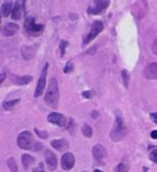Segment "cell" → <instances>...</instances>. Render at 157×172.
Returning <instances> with one entry per match:
<instances>
[{
  "mask_svg": "<svg viewBox=\"0 0 157 172\" xmlns=\"http://www.w3.org/2000/svg\"><path fill=\"white\" fill-rule=\"evenodd\" d=\"M59 100V88L58 83L54 77L50 79L49 86L45 94V102L51 108H56Z\"/></svg>",
  "mask_w": 157,
  "mask_h": 172,
  "instance_id": "6da1fadb",
  "label": "cell"
},
{
  "mask_svg": "<svg viewBox=\"0 0 157 172\" xmlns=\"http://www.w3.org/2000/svg\"><path fill=\"white\" fill-rule=\"evenodd\" d=\"M128 134V129L123 122V119L121 116H117L115 120V126L110 132V140L112 142H119L123 140L125 135Z\"/></svg>",
  "mask_w": 157,
  "mask_h": 172,
  "instance_id": "7a4b0ae2",
  "label": "cell"
},
{
  "mask_svg": "<svg viewBox=\"0 0 157 172\" xmlns=\"http://www.w3.org/2000/svg\"><path fill=\"white\" fill-rule=\"evenodd\" d=\"M17 146L23 150H32L35 146V140L32 133L30 131L19 133L17 137Z\"/></svg>",
  "mask_w": 157,
  "mask_h": 172,
  "instance_id": "3957f363",
  "label": "cell"
},
{
  "mask_svg": "<svg viewBox=\"0 0 157 172\" xmlns=\"http://www.w3.org/2000/svg\"><path fill=\"white\" fill-rule=\"evenodd\" d=\"M103 29H104V26H103V24H102L101 21H95V22L92 24V27H91V29H90V32L87 34V36L84 39L85 45L90 43V42L92 41V40L99 34V33L102 32Z\"/></svg>",
  "mask_w": 157,
  "mask_h": 172,
  "instance_id": "277c9868",
  "label": "cell"
},
{
  "mask_svg": "<svg viewBox=\"0 0 157 172\" xmlns=\"http://www.w3.org/2000/svg\"><path fill=\"white\" fill-rule=\"evenodd\" d=\"M25 28H26L27 32H28L29 34H33V35L40 34V33H42L44 30L43 25L36 24V22H35V20L33 18L27 19V21L25 22Z\"/></svg>",
  "mask_w": 157,
  "mask_h": 172,
  "instance_id": "5b68a950",
  "label": "cell"
},
{
  "mask_svg": "<svg viewBox=\"0 0 157 172\" xmlns=\"http://www.w3.org/2000/svg\"><path fill=\"white\" fill-rule=\"evenodd\" d=\"M47 70H48V64H45L44 68L42 69L41 75L39 78L38 84H37L36 90H35V97H38L43 93V90L46 85V76H47Z\"/></svg>",
  "mask_w": 157,
  "mask_h": 172,
  "instance_id": "8992f818",
  "label": "cell"
},
{
  "mask_svg": "<svg viewBox=\"0 0 157 172\" xmlns=\"http://www.w3.org/2000/svg\"><path fill=\"white\" fill-rule=\"evenodd\" d=\"M47 120H48V122L57 125V126H60V127H64L65 124H67V119H65V117L59 113L49 114L47 117Z\"/></svg>",
  "mask_w": 157,
  "mask_h": 172,
  "instance_id": "52a82bcc",
  "label": "cell"
},
{
  "mask_svg": "<svg viewBox=\"0 0 157 172\" xmlns=\"http://www.w3.org/2000/svg\"><path fill=\"white\" fill-rule=\"evenodd\" d=\"M94 4L91 5L88 8V12L91 15H98L109 5V1H94Z\"/></svg>",
  "mask_w": 157,
  "mask_h": 172,
  "instance_id": "ba28073f",
  "label": "cell"
},
{
  "mask_svg": "<svg viewBox=\"0 0 157 172\" xmlns=\"http://www.w3.org/2000/svg\"><path fill=\"white\" fill-rule=\"evenodd\" d=\"M75 165V157L71 153H65L61 157V167L63 170H71Z\"/></svg>",
  "mask_w": 157,
  "mask_h": 172,
  "instance_id": "9c48e42d",
  "label": "cell"
},
{
  "mask_svg": "<svg viewBox=\"0 0 157 172\" xmlns=\"http://www.w3.org/2000/svg\"><path fill=\"white\" fill-rule=\"evenodd\" d=\"M144 77L148 80L157 79V63H151L147 65L144 70Z\"/></svg>",
  "mask_w": 157,
  "mask_h": 172,
  "instance_id": "30bf717a",
  "label": "cell"
},
{
  "mask_svg": "<svg viewBox=\"0 0 157 172\" xmlns=\"http://www.w3.org/2000/svg\"><path fill=\"white\" fill-rule=\"evenodd\" d=\"M37 49H38V44H35V45H31V46H23L22 47V55L25 59L27 61H30L33 57H35L37 52Z\"/></svg>",
  "mask_w": 157,
  "mask_h": 172,
  "instance_id": "8fae6325",
  "label": "cell"
},
{
  "mask_svg": "<svg viewBox=\"0 0 157 172\" xmlns=\"http://www.w3.org/2000/svg\"><path fill=\"white\" fill-rule=\"evenodd\" d=\"M10 80L13 84L16 85H26L29 84L33 80V77L30 75H25V76H17V75H11Z\"/></svg>",
  "mask_w": 157,
  "mask_h": 172,
  "instance_id": "7c38bea8",
  "label": "cell"
},
{
  "mask_svg": "<svg viewBox=\"0 0 157 172\" xmlns=\"http://www.w3.org/2000/svg\"><path fill=\"white\" fill-rule=\"evenodd\" d=\"M92 154H93V157H94L95 160H97V161H101V160H103L104 157H105L106 151L103 146H101V144H96V146H93Z\"/></svg>",
  "mask_w": 157,
  "mask_h": 172,
  "instance_id": "4fadbf2b",
  "label": "cell"
},
{
  "mask_svg": "<svg viewBox=\"0 0 157 172\" xmlns=\"http://www.w3.org/2000/svg\"><path fill=\"white\" fill-rule=\"evenodd\" d=\"M17 30H19V26L16 24H14V23H7V24H5L3 26L1 32H2V35L9 37V36L14 35L15 33L17 32Z\"/></svg>",
  "mask_w": 157,
  "mask_h": 172,
  "instance_id": "5bb4252c",
  "label": "cell"
},
{
  "mask_svg": "<svg viewBox=\"0 0 157 172\" xmlns=\"http://www.w3.org/2000/svg\"><path fill=\"white\" fill-rule=\"evenodd\" d=\"M45 160H46V164H47L48 168L50 170H54L57 167V158L56 156L50 151H47L45 153Z\"/></svg>",
  "mask_w": 157,
  "mask_h": 172,
  "instance_id": "9a60e30c",
  "label": "cell"
},
{
  "mask_svg": "<svg viewBox=\"0 0 157 172\" xmlns=\"http://www.w3.org/2000/svg\"><path fill=\"white\" fill-rule=\"evenodd\" d=\"M51 146L59 152H65L69 148V144L65 140H54L51 142Z\"/></svg>",
  "mask_w": 157,
  "mask_h": 172,
  "instance_id": "2e32d148",
  "label": "cell"
},
{
  "mask_svg": "<svg viewBox=\"0 0 157 172\" xmlns=\"http://www.w3.org/2000/svg\"><path fill=\"white\" fill-rule=\"evenodd\" d=\"M21 1H17L14 4V7L12 9V12H11V18L14 21H19L22 17V4H21Z\"/></svg>",
  "mask_w": 157,
  "mask_h": 172,
  "instance_id": "e0dca14e",
  "label": "cell"
},
{
  "mask_svg": "<svg viewBox=\"0 0 157 172\" xmlns=\"http://www.w3.org/2000/svg\"><path fill=\"white\" fill-rule=\"evenodd\" d=\"M11 9H12V2L11 1H5V2H3V4L1 5V15H2V17H8V15L10 12H12L11 11Z\"/></svg>",
  "mask_w": 157,
  "mask_h": 172,
  "instance_id": "ac0fdd59",
  "label": "cell"
},
{
  "mask_svg": "<svg viewBox=\"0 0 157 172\" xmlns=\"http://www.w3.org/2000/svg\"><path fill=\"white\" fill-rule=\"evenodd\" d=\"M34 161H35V159L32 156H30V155L25 154L22 156V163H23V165L25 166V168H29L34 163Z\"/></svg>",
  "mask_w": 157,
  "mask_h": 172,
  "instance_id": "d6986e66",
  "label": "cell"
},
{
  "mask_svg": "<svg viewBox=\"0 0 157 172\" xmlns=\"http://www.w3.org/2000/svg\"><path fill=\"white\" fill-rule=\"evenodd\" d=\"M82 132H83V134H84L86 137H88V138L92 137V135H93L92 128H91V126H90V125H88V124L83 125V126H82Z\"/></svg>",
  "mask_w": 157,
  "mask_h": 172,
  "instance_id": "ffe728a7",
  "label": "cell"
},
{
  "mask_svg": "<svg viewBox=\"0 0 157 172\" xmlns=\"http://www.w3.org/2000/svg\"><path fill=\"white\" fill-rule=\"evenodd\" d=\"M7 166H8V168L10 169L11 172H19L16 162H15V160L13 159V158H9V159L7 160Z\"/></svg>",
  "mask_w": 157,
  "mask_h": 172,
  "instance_id": "44dd1931",
  "label": "cell"
},
{
  "mask_svg": "<svg viewBox=\"0 0 157 172\" xmlns=\"http://www.w3.org/2000/svg\"><path fill=\"white\" fill-rule=\"evenodd\" d=\"M19 102V99H12V100H8V102H4L2 104V107L4 110H8L10 108L14 107L15 105H17Z\"/></svg>",
  "mask_w": 157,
  "mask_h": 172,
  "instance_id": "7402d4cb",
  "label": "cell"
},
{
  "mask_svg": "<svg viewBox=\"0 0 157 172\" xmlns=\"http://www.w3.org/2000/svg\"><path fill=\"white\" fill-rule=\"evenodd\" d=\"M121 77H123V83H125V87H129V83H130V73H129V71L128 70H123L121 71Z\"/></svg>",
  "mask_w": 157,
  "mask_h": 172,
  "instance_id": "603a6c76",
  "label": "cell"
},
{
  "mask_svg": "<svg viewBox=\"0 0 157 172\" xmlns=\"http://www.w3.org/2000/svg\"><path fill=\"white\" fill-rule=\"evenodd\" d=\"M129 167H128L127 164L125 163H121L114 168V172H128Z\"/></svg>",
  "mask_w": 157,
  "mask_h": 172,
  "instance_id": "cb8c5ba5",
  "label": "cell"
},
{
  "mask_svg": "<svg viewBox=\"0 0 157 172\" xmlns=\"http://www.w3.org/2000/svg\"><path fill=\"white\" fill-rule=\"evenodd\" d=\"M67 44H69V42L65 41V40H61L60 43H59V48H60V52H61V57H63L64 55V52H65V48L67 47Z\"/></svg>",
  "mask_w": 157,
  "mask_h": 172,
  "instance_id": "d4e9b609",
  "label": "cell"
},
{
  "mask_svg": "<svg viewBox=\"0 0 157 172\" xmlns=\"http://www.w3.org/2000/svg\"><path fill=\"white\" fill-rule=\"evenodd\" d=\"M150 160L154 163H157V148H155L152 152L150 153V156H149Z\"/></svg>",
  "mask_w": 157,
  "mask_h": 172,
  "instance_id": "484cf974",
  "label": "cell"
},
{
  "mask_svg": "<svg viewBox=\"0 0 157 172\" xmlns=\"http://www.w3.org/2000/svg\"><path fill=\"white\" fill-rule=\"evenodd\" d=\"M73 70V63H71V61H69L67 63V65H65L64 69H63V72H64V73H69V72H71Z\"/></svg>",
  "mask_w": 157,
  "mask_h": 172,
  "instance_id": "4316f807",
  "label": "cell"
},
{
  "mask_svg": "<svg viewBox=\"0 0 157 172\" xmlns=\"http://www.w3.org/2000/svg\"><path fill=\"white\" fill-rule=\"evenodd\" d=\"M35 132L38 134V136L39 137H41V138H47V135H48V133L46 132V131H40L38 128H35Z\"/></svg>",
  "mask_w": 157,
  "mask_h": 172,
  "instance_id": "83f0119b",
  "label": "cell"
},
{
  "mask_svg": "<svg viewBox=\"0 0 157 172\" xmlns=\"http://www.w3.org/2000/svg\"><path fill=\"white\" fill-rule=\"evenodd\" d=\"M34 172H44V165H43V163H39L36 169H34Z\"/></svg>",
  "mask_w": 157,
  "mask_h": 172,
  "instance_id": "f1b7e54d",
  "label": "cell"
},
{
  "mask_svg": "<svg viewBox=\"0 0 157 172\" xmlns=\"http://www.w3.org/2000/svg\"><path fill=\"white\" fill-rule=\"evenodd\" d=\"M152 51L155 55H157V39L154 40L153 42V45H152Z\"/></svg>",
  "mask_w": 157,
  "mask_h": 172,
  "instance_id": "f546056e",
  "label": "cell"
},
{
  "mask_svg": "<svg viewBox=\"0 0 157 172\" xmlns=\"http://www.w3.org/2000/svg\"><path fill=\"white\" fill-rule=\"evenodd\" d=\"M82 95L84 96L85 98H91L92 97V92L91 91H84L82 93Z\"/></svg>",
  "mask_w": 157,
  "mask_h": 172,
  "instance_id": "4dcf8cb0",
  "label": "cell"
},
{
  "mask_svg": "<svg viewBox=\"0 0 157 172\" xmlns=\"http://www.w3.org/2000/svg\"><path fill=\"white\" fill-rule=\"evenodd\" d=\"M150 118H151V120H152L153 122L156 123V124H157V113L150 114Z\"/></svg>",
  "mask_w": 157,
  "mask_h": 172,
  "instance_id": "1f68e13d",
  "label": "cell"
},
{
  "mask_svg": "<svg viewBox=\"0 0 157 172\" xmlns=\"http://www.w3.org/2000/svg\"><path fill=\"white\" fill-rule=\"evenodd\" d=\"M151 137L153 140H157V130H154L151 132Z\"/></svg>",
  "mask_w": 157,
  "mask_h": 172,
  "instance_id": "d6a6232c",
  "label": "cell"
},
{
  "mask_svg": "<svg viewBox=\"0 0 157 172\" xmlns=\"http://www.w3.org/2000/svg\"><path fill=\"white\" fill-rule=\"evenodd\" d=\"M4 79H5V74L4 73H2V74H1V82H3Z\"/></svg>",
  "mask_w": 157,
  "mask_h": 172,
  "instance_id": "836d02e7",
  "label": "cell"
},
{
  "mask_svg": "<svg viewBox=\"0 0 157 172\" xmlns=\"http://www.w3.org/2000/svg\"><path fill=\"white\" fill-rule=\"evenodd\" d=\"M94 172H102V171H101V170H98V169H96V170H95Z\"/></svg>",
  "mask_w": 157,
  "mask_h": 172,
  "instance_id": "e575fe53",
  "label": "cell"
},
{
  "mask_svg": "<svg viewBox=\"0 0 157 172\" xmlns=\"http://www.w3.org/2000/svg\"><path fill=\"white\" fill-rule=\"evenodd\" d=\"M144 172H146V169H144Z\"/></svg>",
  "mask_w": 157,
  "mask_h": 172,
  "instance_id": "d590c367",
  "label": "cell"
},
{
  "mask_svg": "<svg viewBox=\"0 0 157 172\" xmlns=\"http://www.w3.org/2000/svg\"><path fill=\"white\" fill-rule=\"evenodd\" d=\"M85 172H87V171H85Z\"/></svg>",
  "mask_w": 157,
  "mask_h": 172,
  "instance_id": "8d00e7d4",
  "label": "cell"
}]
</instances>
